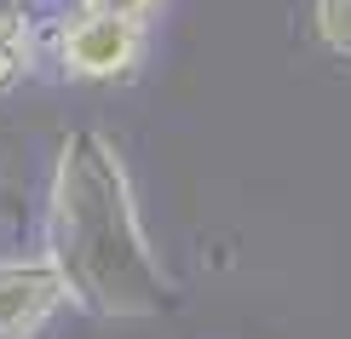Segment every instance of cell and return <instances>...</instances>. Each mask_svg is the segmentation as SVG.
Segmentation results:
<instances>
[{
  "label": "cell",
  "mask_w": 351,
  "mask_h": 339,
  "mask_svg": "<svg viewBox=\"0 0 351 339\" xmlns=\"http://www.w3.org/2000/svg\"><path fill=\"white\" fill-rule=\"evenodd\" d=\"M75 6H93V12H110V18H127L138 29H150L167 12V0H75Z\"/></svg>",
  "instance_id": "obj_6"
},
{
  "label": "cell",
  "mask_w": 351,
  "mask_h": 339,
  "mask_svg": "<svg viewBox=\"0 0 351 339\" xmlns=\"http://www.w3.org/2000/svg\"><path fill=\"white\" fill-rule=\"evenodd\" d=\"M311 29L328 52L351 58V0H311Z\"/></svg>",
  "instance_id": "obj_4"
},
{
  "label": "cell",
  "mask_w": 351,
  "mask_h": 339,
  "mask_svg": "<svg viewBox=\"0 0 351 339\" xmlns=\"http://www.w3.org/2000/svg\"><path fill=\"white\" fill-rule=\"evenodd\" d=\"M52 58L69 81H127L144 58V29L110 12L75 6L52 29Z\"/></svg>",
  "instance_id": "obj_2"
},
{
  "label": "cell",
  "mask_w": 351,
  "mask_h": 339,
  "mask_svg": "<svg viewBox=\"0 0 351 339\" xmlns=\"http://www.w3.org/2000/svg\"><path fill=\"white\" fill-rule=\"evenodd\" d=\"M64 305L75 299H69V282L52 253L0 259V339H35Z\"/></svg>",
  "instance_id": "obj_3"
},
{
  "label": "cell",
  "mask_w": 351,
  "mask_h": 339,
  "mask_svg": "<svg viewBox=\"0 0 351 339\" xmlns=\"http://www.w3.org/2000/svg\"><path fill=\"white\" fill-rule=\"evenodd\" d=\"M35 58V29H23L18 18H0V86L18 81Z\"/></svg>",
  "instance_id": "obj_5"
},
{
  "label": "cell",
  "mask_w": 351,
  "mask_h": 339,
  "mask_svg": "<svg viewBox=\"0 0 351 339\" xmlns=\"http://www.w3.org/2000/svg\"><path fill=\"white\" fill-rule=\"evenodd\" d=\"M47 253L64 271L69 299L93 316H162L179 299L144 236L127 161L98 127H75L58 144L47 184Z\"/></svg>",
  "instance_id": "obj_1"
}]
</instances>
